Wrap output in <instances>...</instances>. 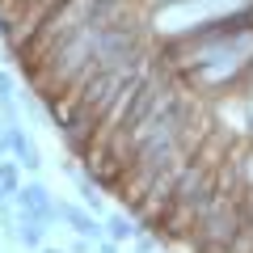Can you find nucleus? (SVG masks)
Returning <instances> with one entry per match:
<instances>
[{
	"label": "nucleus",
	"mask_w": 253,
	"mask_h": 253,
	"mask_svg": "<svg viewBox=\"0 0 253 253\" xmlns=\"http://www.w3.org/2000/svg\"><path fill=\"white\" fill-rule=\"evenodd\" d=\"M13 236H17L26 249H42V245H46V224H42L38 215H26V211H17V232H13Z\"/></svg>",
	"instance_id": "423d86ee"
},
{
	"label": "nucleus",
	"mask_w": 253,
	"mask_h": 253,
	"mask_svg": "<svg viewBox=\"0 0 253 253\" xmlns=\"http://www.w3.org/2000/svg\"><path fill=\"white\" fill-rule=\"evenodd\" d=\"M42 253H63V249H46V245H42Z\"/></svg>",
	"instance_id": "ddd939ff"
},
{
	"label": "nucleus",
	"mask_w": 253,
	"mask_h": 253,
	"mask_svg": "<svg viewBox=\"0 0 253 253\" xmlns=\"http://www.w3.org/2000/svg\"><path fill=\"white\" fill-rule=\"evenodd\" d=\"M4 139H9V152L17 156V165L21 169H42V156H38V144L34 139L26 135V131H21V123H13V126H4Z\"/></svg>",
	"instance_id": "20e7f679"
},
{
	"label": "nucleus",
	"mask_w": 253,
	"mask_h": 253,
	"mask_svg": "<svg viewBox=\"0 0 253 253\" xmlns=\"http://www.w3.org/2000/svg\"><path fill=\"white\" fill-rule=\"evenodd\" d=\"M21 165L17 161H0V203H9L17 199V190H21Z\"/></svg>",
	"instance_id": "0eeeda50"
},
{
	"label": "nucleus",
	"mask_w": 253,
	"mask_h": 253,
	"mask_svg": "<svg viewBox=\"0 0 253 253\" xmlns=\"http://www.w3.org/2000/svg\"><path fill=\"white\" fill-rule=\"evenodd\" d=\"M156 241H161L156 232H139L135 236V253H156Z\"/></svg>",
	"instance_id": "1a4fd4ad"
},
{
	"label": "nucleus",
	"mask_w": 253,
	"mask_h": 253,
	"mask_svg": "<svg viewBox=\"0 0 253 253\" xmlns=\"http://www.w3.org/2000/svg\"><path fill=\"white\" fill-rule=\"evenodd\" d=\"M249 194V190H245ZM245 194H219L215 203H211V211L194 224V232H190V249L194 253H228L232 249V241L241 236L245 228Z\"/></svg>",
	"instance_id": "f257e3e1"
},
{
	"label": "nucleus",
	"mask_w": 253,
	"mask_h": 253,
	"mask_svg": "<svg viewBox=\"0 0 253 253\" xmlns=\"http://www.w3.org/2000/svg\"><path fill=\"white\" fill-rule=\"evenodd\" d=\"M4 101H13V76L9 72H0V106Z\"/></svg>",
	"instance_id": "9d476101"
},
{
	"label": "nucleus",
	"mask_w": 253,
	"mask_h": 253,
	"mask_svg": "<svg viewBox=\"0 0 253 253\" xmlns=\"http://www.w3.org/2000/svg\"><path fill=\"white\" fill-rule=\"evenodd\" d=\"M55 224H68L76 236H84V241H93V245L106 236V228L93 219V211L89 207H76V203H59V207H55Z\"/></svg>",
	"instance_id": "f03ea898"
},
{
	"label": "nucleus",
	"mask_w": 253,
	"mask_h": 253,
	"mask_svg": "<svg viewBox=\"0 0 253 253\" xmlns=\"http://www.w3.org/2000/svg\"><path fill=\"white\" fill-rule=\"evenodd\" d=\"M97 253H123V249H118L114 241H106V236H101V241H97Z\"/></svg>",
	"instance_id": "9b49d317"
},
{
	"label": "nucleus",
	"mask_w": 253,
	"mask_h": 253,
	"mask_svg": "<svg viewBox=\"0 0 253 253\" xmlns=\"http://www.w3.org/2000/svg\"><path fill=\"white\" fill-rule=\"evenodd\" d=\"M55 207H59V203L51 199V190H46L42 181H26V186L17 190V211L38 215L42 224H55Z\"/></svg>",
	"instance_id": "7ed1b4c3"
},
{
	"label": "nucleus",
	"mask_w": 253,
	"mask_h": 253,
	"mask_svg": "<svg viewBox=\"0 0 253 253\" xmlns=\"http://www.w3.org/2000/svg\"><path fill=\"white\" fill-rule=\"evenodd\" d=\"M106 241H114V245H126V241H135L144 228H135V219H131V211H110L106 215Z\"/></svg>",
	"instance_id": "39448f33"
},
{
	"label": "nucleus",
	"mask_w": 253,
	"mask_h": 253,
	"mask_svg": "<svg viewBox=\"0 0 253 253\" xmlns=\"http://www.w3.org/2000/svg\"><path fill=\"white\" fill-rule=\"evenodd\" d=\"M72 253H93V245H89V241L81 236V241H72Z\"/></svg>",
	"instance_id": "f8f14e48"
},
{
	"label": "nucleus",
	"mask_w": 253,
	"mask_h": 253,
	"mask_svg": "<svg viewBox=\"0 0 253 253\" xmlns=\"http://www.w3.org/2000/svg\"><path fill=\"white\" fill-rule=\"evenodd\" d=\"M72 177H76V190H81V203H84V207L93 211V215H97V211H101V194H97V181H93L89 173H81V169H72Z\"/></svg>",
	"instance_id": "6e6552de"
}]
</instances>
